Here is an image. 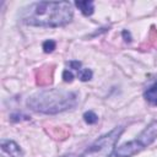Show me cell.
I'll return each instance as SVG.
<instances>
[{"instance_id": "obj_2", "label": "cell", "mask_w": 157, "mask_h": 157, "mask_svg": "<svg viewBox=\"0 0 157 157\" xmlns=\"http://www.w3.org/2000/svg\"><path fill=\"white\" fill-rule=\"evenodd\" d=\"M77 101L78 97L76 92L49 88L29 96L27 107L38 113L56 114L74 108L77 104Z\"/></svg>"}, {"instance_id": "obj_14", "label": "cell", "mask_w": 157, "mask_h": 157, "mask_svg": "<svg viewBox=\"0 0 157 157\" xmlns=\"http://www.w3.org/2000/svg\"><path fill=\"white\" fill-rule=\"evenodd\" d=\"M63 78H64L65 82H72V80H74V74L71 72V70H69V69L64 70V72H63Z\"/></svg>"}, {"instance_id": "obj_5", "label": "cell", "mask_w": 157, "mask_h": 157, "mask_svg": "<svg viewBox=\"0 0 157 157\" xmlns=\"http://www.w3.org/2000/svg\"><path fill=\"white\" fill-rule=\"evenodd\" d=\"M142 150H144V147L135 139L132 141H129V142H125V144L118 146L114 151V155H115V157H132L134 155L139 153Z\"/></svg>"}, {"instance_id": "obj_9", "label": "cell", "mask_w": 157, "mask_h": 157, "mask_svg": "<svg viewBox=\"0 0 157 157\" xmlns=\"http://www.w3.org/2000/svg\"><path fill=\"white\" fill-rule=\"evenodd\" d=\"M75 5L80 9V11L85 16H91L94 11V2L93 1H76Z\"/></svg>"}, {"instance_id": "obj_15", "label": "cell", "mask_w": 157, "mask_h": 157, "mask_svg": "<svg viewBox=\"0 0 157 157\" xmlns=\"http://www.w3.org/2000/svg\"><path fill=\"white\" fill-rule=\"evenodd\" d=\"M69 65H70V67L74 69V70H77V71L81 70V69H80V67H81V63L77 61V60H72V61H70Z\"/></svg>"}, {"instance_id": "obj_10", "label": "cell", "mask_w": 157, "mask_h": 157, "mask_svg": "<svg viewBox=\"0 0 157 157\" xmlns=\"http://www.w3.org/2000/svg\"><path fill=\"white\" fill-rule=\"evenodd\" d=\"M83 120L87 123V124H96L97 121H98V115L94 113V112H92V110H88V112H86L85 114H83Z\"/></svg>"}, {"instance_id": "obj_4", "label": "cell", "mask_w": 157, "mask_h": 157, "mask_svg": "<svg viewBox=\"0 0 157 157\" xmlns=\"http://www.w3.org/2000/svg\"><path fill=\"white\" fill-rule=\"evenodd\" d=\"M157 137V120H152L136 137L137 142L145 148L146 146L151 145Z\"/></svg>"}, {"instance_id": "obj_13", "label": "cell", "mask_w": 157, "mask_h": 157, "mask_svg": "<svg viewBox=\"0 0 157 157\" xmlns=\"http://www.w3.org/2000/svg\"><path fill=\"white\" fill-rule=\"evenodd\" d=\"M148 39L151 40V43H152V45H153V47H157V31L155 29V27H153V26L151 27V32H150Z\"/></svg>"}, {"instance_id": "obj_16", "label": "cell", "mask_w": 157, "mask_h": 157, "mask_svg": "<svg viewBox=\"0 0 157 157\" xmlns=\"http://www.w3.org/2000/svg\"><path fill=\"white\" fill-rule=\"evenodd\" d=\"M63 157H75V155H72V153H69V155H65V156H63Z\"/></svg>"}, {"instance_id": "obj_1", "label": "cell", "mask_w": 157, "mask_h": 157, "mask_svg": "<svg viewBox=\"0 0 157 157\" xmlns=\"http://www.w3.org/2000/svg\"><path fill=\"white\" fill-rule=\"evenodd\" d=\"M74 16L72 6L67 1H39L23 9V23L37 27H61L67 25Z\"/></svg>"}, {"instance_id": "obj_12", "label": "cell", "mask_w": 157, "mask_h": 157, "mask_svg": "<svg viewBox=\"0 0 157 157\" xmlns=\"http://www.w3.org/2000/svg\"><path fill=\"white\" fill-rule=\"evenodd\" d=\"M56 47V43L53 40V39H48L43 43V50L44 53H52Z\"/></svg>"}, {"instance_id": "obj_6", "label": "cell", "mask_w": 157, "mask_h": 157, "mask_svg": "<svg viewBox=\"0 0 157 157\" xmlns=\"http://www.w3.org/2000/svg\"><path fill=\"white\" fill-rule=\"evenodd\" d=\"M1 156L0 157H22V151L20 146L11 140H2L0 145Z\"/></svg>"}, {"instance_id": "obj_8", "label": "cell", "mask_w": 157, "mask_h": 157, "mask_svg": "<svg viewBox=\"0 0 157 157\" xmlns=\"http://www.w3.org/2000/svg\"><path fill=\"white\" fill-rule=\"evenodd\" d=\"M145 99L151 103L152 105H157V81L155 83H152L144 93Z\"/></svg>"}, {"instance_id": "obj_3", "label": "cell", "mask_w": 157, "mask_h": 157, "mask_svg": "<svg viewBox=\"0 0 157 157\" xmlns=\"http://www.w3.org/2000/svg\"><path fill=\"white\" fill-rule=\"evenodd\" d=\"M124 131L123 126H117L109 132L98 137L78 157H110L115 151V145Z\"/></svg>"}, {"instance_id": "obj_11", "label": "cell", "mask_w": 157, "mask_h": 157, "mask_svg": "<svg viewBox=\"0 0 157 157\" xmlns=\"http://www.w3.org/2000/svg\"><path fill=\"white\" fill-rule=\"evenodd\" d=\"M78 77L81 81H88L92 78V71L90 69H81L78 71Z\"/></svg>"}, {"instance_id": "obj_7", "label": "cell", "mask_w": 157, "mask_h": 157, "mask_svg": "<svg viewBox=\"0 0 157 157\" xmlns=\"http://www.w3.org/2000/svg\"><path fill=\"white\" fill-rule=\"evenodd\" d=\"M53 81V66L45 65L37 71L36 82L38 86H48Z\"/></svg>"}]
</instances>
